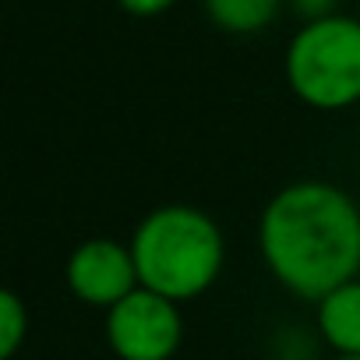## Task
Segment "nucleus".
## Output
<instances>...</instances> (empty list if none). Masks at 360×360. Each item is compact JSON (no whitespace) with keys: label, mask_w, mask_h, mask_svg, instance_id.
Returning <instances> with one entry per match:
<instances>
[{"label":"nucleus","mask_w":360,"mask_h":360,"mask_svg":"<svg viewBox=\"0 0 360 360\" xmlns=\"http://www.w3.org/2000/svg\"><path fill=\"white\" fill-rule=\"evenodd\" d=\"M290 92L321 113L360 103V18L332 15L304 22L283 57Z\"/></svg>","instance_id":"3"},{"label":"nucleus","mask_w":360,"mask_h":360,"mask_svg":"<svg viewBox=\"0 0 360 360\" xmlns=\"http://www.w3.org/2000/svg\"><path fill=\"white\" fill-rule=\"evenodd\" d=\"M293 8V15L300 22H318V18H332L339 15V0H286Z\"/></svg>","instance_id":"9"},{"label":"nucleus","mask_w":360,"mask_h":360,"mask_svg":"<svg viewBox=\"0 0 360 360\" xmlns=\"http://www.w3.org/2000/svg\"><path fill=\"white\" fill-rule=\"evenodd\" d=\"M356 18H360V0H356Z\"/></svg>","instance_id":"13"},{"label":"nucleus","mask_w":360,"mask_h":360,"mask_svg":"<svg viewBox=\"0 0 360 360\" xmlns=\"http://www.w3.org/2000/svg\"><path fill=\"white\" fill-rule=\"evenodd\" d=\"M120 11L131 15V18H159L166 15L169 8H176L180 0H117Z\"/></svg>","instance_id":"10"},{"label":"nucleus","mask_w":360,"mask_h":360,"mask_svg":"<svg viewBox=\"0 0 360 360\" xmlns=\"http://www.w3.org/2000/svg\"><path fill=\"white\" fill-rule=\"evenodd\" d=\"M29 335V307L15 290L0 293V356L15 360Z\"/></svg>","instance_id":"8"},{"label":"nucleus","mask_w":360,"mask_h":360,"mask_svg":"<svg viewBox=\"0 0 360 360\" xmlns=\"http://www.w3.org/2000/svg\"><path fill=\"white\" fill-rule=\"evenodd\" d=\"M258 248L283 290L318 304L360 276V209L328 180H297L262 209Z\"/></svg>","instance_id":"1"},{"label":"nucleus","mask_w":360,"mask_h":360,"mask_svg":"<svg viewBox=\"0 0 360 360\" xmlns=\"http://www.w3.org/2000/svg\"><path fill=\"white\" fill-rule=\"evenodd\" d=\"M138 265V283L176 304L216 286L226 265V237L219 223L195 205L152 209L127 240Z\"/></svg>","instance_id":"2"},{"label":"nucleus","mask_w":360,"mask_h":360,"mask_svg":"<svg viewBox=\"0 0 360 360\" xmlns=\"http://www.w3.org/2000/svg\"><path fill=\"white\" fill-rule=\"evenodd\" d=\"M286 0H205L209 22L226 36H258L265 32Z\"/></svg>","instance_id":"7"},{"label":"nucleus","mask_w":360,"mask_h":360,"mask_svg":"<svg viewBox=\"0 0 360 360\" xmlns=\"http://www.w3.org/2000/svg\"><path fill=\"white\" fill-rule=\"evenodd\" d=\"M332 360H360V353H335Z\"/></svg>","instance_id":"11"},{"label":"nucleus","mask_w":360,"mask_h":360,"mask_svg":"<svg viewBox=\"0 0 360 360\" xmlns=\"http://www.w3.org/2000/svg\"><path fill=\"white\" fill-rule=\"evenodd\" d=\"M314 328L332 353H360V276L314 304Z\"/></svg>","instance_id":"6"},{"label":"nucleus","mask_w":360,"mask_h":360,"mask_svg":"<svg viewBox=\"0 0 360 360\" xmlns=\"http://www.w3.org/2000/svg\"><path fill=\"white\" fill-rule=\"evenodd\" d=\"M68 290L78 304L110 311L120 304L127 293H134L138 283V265L131 244H120L113 237H89L82 240L64 265Z\"/></svg>","instance_id":"5"},{"label":"nucleus","mask_w":360,"mask_h":360,"mask_svg":"<svg viewBox=\"0 0 360 360\" xmlns=\"http://www.w3.org/2000/svg\"><path fill=\"white\" fill-rule=\"evenodd\" d=\"M269 360H290V356H279V353H276V356H269Z\"/></svg>","instance_id":"12"},{"label":"nucleus","mask_w":360,"mask_h":360,"mask_svg":"<svg viewBox=\"0 0 360 360\" xmlns=\"http://www.w3.org/2000/svg\"><path fill=\"white\" fill-rule=\"evenodd\" d=\"M106 342L120 360H173L184 342L180 304L138 286L106 311Z\"/></svg>","instance_id":"4"}]
</instances>
